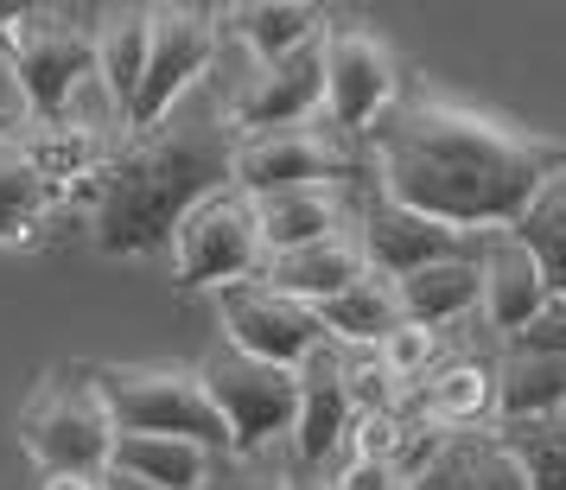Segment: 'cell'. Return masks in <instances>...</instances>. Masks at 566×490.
Segmentation results:
<instances>
[{"label":"cell","mask_w":566,"mask_h":490,"mask_svg":"<svg viewBox=\"0 0 566 490\" xmlns=\"http://www.w3.org/2000/svg\"><path fill=\"white\" fill-rule=\"evenodd\" d=\"M357 173V159L337 147L325 128H281L249 134L230 147V191L242 198H274V191H306V185H337Z\"/></svg>","instance_id":"obj_10"},{"label":"cell","mask_w":566,"mask_h":490,"mask_svg":"<svg viewBox=\"0 0 566 490\" xmlns=\"http://www.w3.org/2000/svg\"><path fill=\"white\" fill-rule=\"evenodd\" d=\"M71 198H77V191L39 179L27 159L7 147V154H0V249H20V242H32V236L52 223V210H64Z\"/></svg>","instance_id":"obj_25"},{"label":"cell","mask_w":566,"mask_h":490,"mask_svg":"<svg viewBox=\"0 0 566 490\" xmlns=\"http://www.w3.org/2000/svg\"><path fill=\"white\" fill-rule=\"evenodd\" d=\"M478 274H484V319L490 332H522L528 319H535L554 293H547V274H541V261L515 242V230H490L478 236Z\"/></svg>","instance_id":"obj_14"},{"label":"cell","mask_w":566,"mask_h":490,"mask_svg":"<svg viewBox=\"0 0 566 490\" xmlns=\"http://www.w3.org/2000/svg\"><path fill=\"white\" fill-rule=\"evenodd\" d=\"M0 154H7V134H0Z\"/></svg>","instance_id":"obj_36"},{"label":"cell","mask_w":566,"mask_h":490,"mask_svg":"<svg viewBox=\"0 0 566 490\" xmlns=\"http://www.w3.org/2000/svg\"><path fill=\"white\" fill-rule=\"evenodd\" d=\"M96 490H154V484H134V478H122V471H103V478H96Z\"/></svg>","instance_id":"obj_34"},{"label":"cell","mask_w":566,"mask_h":490,"mask_svg":"<svg viewBox=\"0 0 566 490\" xmlns=\"http://www.w3.org/2000/svg\"><path fill=\"white\" fill-rule=\"evenodd\" d=\"M510 230H515V242L541 261L547 293H554V300H566V166L541 185L535 198H528V210L515 217Z\"/></svg>","instance_id":"obj_26"},{"label":"cell","mask_w":566,"mask_h":490,"mask_svg":"<svg viewBox=\"0 0 566 490\" xmlns=\"http://www.w3.org/2000/svg\"><path fill=\"white\" fill-rule=\"evenodd\" d=\"M510 357H566V300H547V306L522 325V332L503 337Z\"/></svg>","instance_id":"obj_30"},{"label":"cell","mask_w":566,"mask_h":490,"mask_svg":"<svg viewBox=\"0 0 566 490\" xmlns=\"http://www.w3.org/2000/svg\"><path fill=\"white\" fill-rule=\"evenodd\" d=\"M39 490H96V478H45Z\"/></svg>","instance_id":"obj_35"},{"label":"cell","mask_w":566,"mask_h":490,"mask_svg":"<svg viewBox=\"0 0 566 490\" xmlns=\"http://www.w3.org/2000/svg\"><path fill=\"white\" fill-rule=\"evenodd\" d=\"M395 300H401V319L408 325H427V332H446L471 312L484 306V274H478V256H452L433 261L420 274H401L395 281Z\"/></svg>","instance_id":"obj_19"},{"label":"cell","mask_w":566,"mask_h":490,"mask_svg":"<svg viewBox=\"0 0 566 490\" xmlns=\"http://www.w3.org/2000/svg\"><path fill=\"white\" fill-rule=\"evenodd\" d=\"M210 452L205 446H185V439H147V434H115L108 471H122L134 484L154 490H205L210 484Z\"/></svg>","instance_id":"obj_24"},{"label":"cell","mask_w":566,"mask_h":490,"mask_svg":"<svg viewBox=\"0 0 566 490\" xmlns=\"http://www.w3.org/2000/svg\"><path fill=\"white\" fill-rule=\"evenodd\" d=\"M350 242L363 249V268L382 274V281L420 274V268L452 261V256H478V236H459V230H446V223H427V217H413V210L388 205L382 191H369V205L357 210Z\"/></svg>","instance_id":"obj_13"},{"label":"cell","mask_w":566,"mask_h":490,"mask_svg":"<svg viewBox=\"0 0 566 490\" xmlns=\"http://www.w3.org/2000/svg\"><path fill=\"white\" fill-rule=\"evenodd\" d=\"M223 39H235L242 52L261 64H281V58L306 52L312 39H325V7H306V0H242V7H223Z\"/></svg>","instance_id":"obj_16"},{"label":"cell","mask_w":566,"mask_h":490,"mask_svg":"<svg viewBox=\"0 0 566 490\" xmlns=\"http://www.w3.org/2000/svg\"><path fill=\"white\" fill-rule=\"evenodd\" d=\"M205 490H286V471H255V459H217Z\"/></svg>","instance_id":"obj_32"},{"label":"cell","mask_w":566,"mask_h":490,"mask_svg":"<svg viewBox=\"0 0 566 490\" xmlns=\"http://www.w3.org/2000/svg\"><path fill=\"white\" fill-rule=\"evenodd\" d=\"M147 71V7H115L96 13V83L108 90V122L122 128Z\"/></svg>","instance_id":"obj_22"},{"label":"cell","mask_w":566,"mask_h":490,"mask_svg":"<svg viewBox=\"0 0 566 490\" xmlns=\"http://www.w3.org/2000/svg\"><path fill=\"white\" fill-rule=\"evenodd\" d=\"M198 383H205L210 408L230 434V459H261L268 446H286L293 414H300V376L293 369H274V363H255L230 344H217L198 363Z\"/></svg>","instance_id":"obj_6"},{"label":"cell","mask_w":566,"mask_h":490,"mask_svg":"<svg viewBox=\"0 0 566 490\" xmlns=\"http://www.w3.org/2000/svg\"><path fill=\"white\" fill-rule=\"evenodd\" d=\"M217 52H223L217 7H147V71L122 134H154L159 122H172L179 96L205 77Z\"/></svg>","instance_id":"obj_7"},{"label":"cell","mask_w":566,"mask_h":490,"mask_svg":"<svg viewBox=\"0 0 566 490\" xmlns=\"http://www.w3.org/2000/svg\"><path fill=\"white\" fill-rule=\"evenodd\" d=\"M566 414V357H503L496 363V414L490 427H528Z\"/></svg>","instance_id":"obj_23"},{"label":"cell","mask_w":566,"mask_h":490,"mask_svg":"<svg viewBox=\"0 0 566 490\" xmlns=\"http://www.w3.org/2000/svg\"><path fill=\"white\" fill-rule=\"evenodd\" d=\"M464 478H471V490H528V471L496 434L464 439Z\"/></svg>","instance_id":"obj_29"},{"label":"cell","mask_w":566,"mask_h":490,"mask_svg":"<svg viewBox=\"0 0 566 490\" xmlns=\"http://www.w3.org/2000/svg\"><path fill=\"white\" fill-rule=\"evenodd\" d=\"M496 439L528 471V490H566V414L528 420V427H496Z\"/></svg>","instance_id":"obj_27"},{"label":"cell","mask_w":566,"mask_h":490,"mask_svg":"<svg viewBox=\"0 0 566 490\" xmlns=\"http://www.w3.org/2000/svg\"><path fill=\"white\" fill-rule=\"evenodd\" d=\"M401 103V64L382 32L332 27L325 32V122L332 134H369L388 108Z\"/></svg>","instance_id":"obj_9"},{"label":"cell","mask_w":566,"mask_h":490,"mask_svg":"<svg viewBox=\"0 0 566 490\" xmlns=\"http://www.w3.org/2000/svg\"><path fill=\"white\" fill-rule=\"evenodd\" d=\"M369 140V173L388 205L459 236L510 230L541 185L566 166V140L528 134L490 108L401 90Z\"/></svg>","instance_id":"obj_1"},{"label":"cell","mask_w":566,"mask_h":490,"mask_svg":"<svg viewBox=\"0 0 566 490\" xmlns=\"http://www.w3.org/2000/svg\"><path fill=\"white\" fill-rule=\"evenodd\" d=\"M235 134L217 122H159L154 134H122L103 173L83 185L90 198V236L103 256H154L172 242L191 210L230 191Z\"/></svg>","instance_id":"obj_2"},{"label":"cell","mask_w":566,"mask_h":490,"mask_svg":"<svg viewBox=\"0 0 566 490\" xmlns=\"http://www.w3.org/2000/svg\"><path fill=\"white\" fill-rule=\"evenodd\" d=\"M20 446L39 465V478H103L115 427H108L90 363H64L32 388L20 408Z\"/></svg>","instance_id":"obj_5"},{"label":"cell","mask_w":566,"mask_h":490,"mask_svg":"<svg viewBox=\"0 0 566 490\" xmlns=\"http://www.w3.org/2000/svg\"><path fill=\"white\" fill-rule=\"evenodd\" d=\"M369 268H363V249L350 242V230L344 236H325V242H312V249H293V256H274L261 261V286H274V293H286V300H300V306H325V300H337L344 286H357Z\"/></svg>","instance_id":"obj_17"},{"label":"cell","mask_w":566,"mask_h":490,"mask_svg":"<svg viewBox=\"0 0 566 490\" xmlns=\"http://www.w3.org/2000/svg\"><path fill=\"white\" fill-rule=\"evenodd\" d=\"M96 395L108 408L115 434H147V439H185L205 446L210 459H230V434L210 408L198 369H172V363H90Z\"/></svg>","instance_id":"obj_4"},{"label":"cell","mask_w":566,"mask_h":490,"mask_svg":"<svg viewBox=\"0 0 566 490\" xmlns=\"http://www.w3.org/2000/svg\"><path fill=\"white\" fill-rule=\"evenodd\" d=\"M312 319H318L325 344H337V351H376L395 325H408L401 319V300H395V281H382V274H363L337 300L312 306Z\"/></svg>","instance_id":"obj_21"},{"label":"cell","mask_w":566,"mask_h":490,"mask_svg":"<svg viewBox=\"0 0 566 490\" xmlns=\"http://www.w3.org/2000/svg\"><path fill=\"white\" fill-rule=\"evenodd\" d=\"M318 108H325V39H312L306 52L281 58V64L249 71V83H242L230 96V108H223V128H230L235 140H249V134H281V128H312Z\"/></svg>","instance_id":"obj_12"},{"label":"cell","mask_w":566,"mask_h":490,"mask_svg":"<svg viewBox=\"0 0 566 490\" xmlns=\"http://www.w3.org/2000/svg\"><path fill=\"white\" fill-rule=\"evenodd\" d=\"M166 256H172V281L179 286H210V293H223V286H235V281H255L261 242H255V210H249V198H242V191L205 198V205L172 230Z\"/></svg>","instance_id":"obj_8"},{"label":"cell","mask_w":566,"mask_h":490,"mask_svg":"<svg viewBox=\"0 0 566 490\" xmlns=\"http://www.w3.org/2000/svg\"><path fill=\"white\" fill-rule=\"evenodd\" d=\"M0 58L13 71L27 128L71 115L83 83H96V20L52 7H0Z\"/></svg>","instance_id":"obj_3"},{"label":"cell","mask_w":566,"mask_h":490,"mask_svg":"<svg viewBox=\"0 0 566 490\" xmlns=\"http://www.w3.org/2000/svg\"><path fill=\"white\" fill-rule=\"evenodd\" d=\"M217 319H223V344L230 351H242L255 363H274V369H300L325 344L312 306H300V300H286V293H274L261 281L223 286L217 293Z\"/></svg>","instance_id":"obj_11"},{"label":"cell","mask_w":566,"mask_h":490,"mask_svg":"<svg viewBox=\"0 0 566 490\" xmlns=\"http://www.w3.org/2000/svg\"><path fill=\"white\" fill-rule=\"evenodd\" d=\"M115 140H122V128L115 122H52V128H27V134H13L7 147L27 159L39 179H52L64 185V191H83V185L103 173V159L115 154Z\"/></svg>","instance_id":"obj_15"},{"label":"cell","mask_w":566,"mask_h":490,"mask_svg":"<svg viewBox=\"0 0 566 490\" xmlns=\"http://www.w3.org/2000/svg\"><path fill=\"white\" fill-rule=\"evenodd\" d=\"M408 490H471V478H464V434L452 439V446H446V452H439V459L427 465Z\"/></svg>","instance_id":"obj_33"},{"label":"cell","mask_w":566,"mask_h":490,"mask_svg":"<svg viewBox=\"0 0 566 490\" xmlns=\"http://www.w3.org/2000/svg\"><path fill=\"white\" fill-rule=\"evenodd\" d=\"M376 363L395 376V388H420L439 369V332H427V325H395L376 344Z\"/></svg>","instance_id":"obj_28"},{"label":"cell","mask_w":566,"mask_h":490,"mask_svg":"<svg viewBox=\"0 0 566 490\" xmlns=\"http://www.w3.org/2000/svg\"><path fill=\"white\" fill-rule=\"evenodd\" d=\"M420 420H433L446 434L459 427H484L496 414V363H478V357H459V363H439L427 383L413 388L408 402Z\"/></svg>","instance_id":"obj_20"},{"label":"cell","mask_w":566,"mask_h":490,"mask_svg":"<svg viewBox=\"0 0 566 490\" xmlns=\"http://www.w3.org/2000/svg\"><path fill=\"white\" fill-rule=\"evenodd\" d=\"M255 210V242L261 261L312 249L325 236H344V205H337L332 185H306V191H274V198H249Z\"/></svg>","instance_id":"obj_18"},{"label":"cell","mask_w":566,"mask_h":490,"mask_svg":"<svg viewBox=\"0 0 566 490\" xmlns=\"http://www.w3.org/2000/svg\"><path fill=\"white\" fill-rule=\"evenodd\" d=\"M325 490H408V478L395 465H376V459H344Z\"/></svg>","instance_id":"obj_31"}]
</instances>
